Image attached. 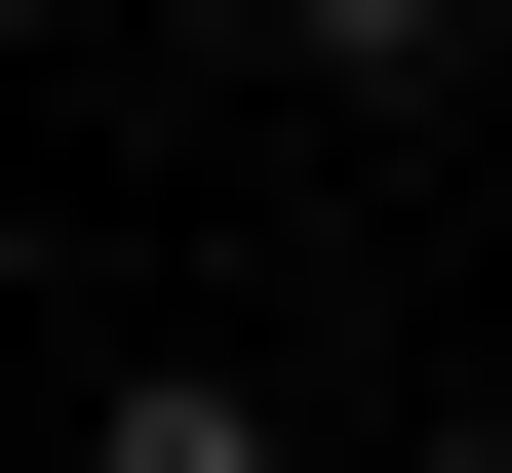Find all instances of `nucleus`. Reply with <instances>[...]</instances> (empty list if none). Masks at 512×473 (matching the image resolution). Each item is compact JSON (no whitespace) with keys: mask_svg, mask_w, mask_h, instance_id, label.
<instances>
[{"mask_svg":"<svg viewBox=\"0 0 512 473\" xmlns=\"http://www.w3.org/2000/svg\"><path fill=\"white\" fill-rule=\"evenodd\" d=\"M79 473H276V434H237V395H197V355H158V395H119V434H79Z\"/></svg>","mask_w":512,"mask_h":473,"instance_id":"obj_1","label":"nucleus"},{"mask_svg":"<svg viewBox=\"0 0 512 473\" xmlns=\"http://www.w3.org/2000/svg\"><path fill=\"white\" fill-rule=\"evenodd\" d=\"M276 40H316V79H394V40H434V0H276Z\"/></svg>","mask_w":512,"mask_h":473,"instance_id":"obj_2","label":"nucleus"},{"mask_svg":"<svg viewBox=\"0 0 512 473\" xmlns=\"http://www.w3.org/2000/svg\"><path fill=\"white\" fill-rule=\"evenodd\" d=\"M434 473H512V434H434Z\"/></svg>","mask_w":512,"mask_h":473,"instance_id":"obj_3","label":"nucleus"}]
</instances>
